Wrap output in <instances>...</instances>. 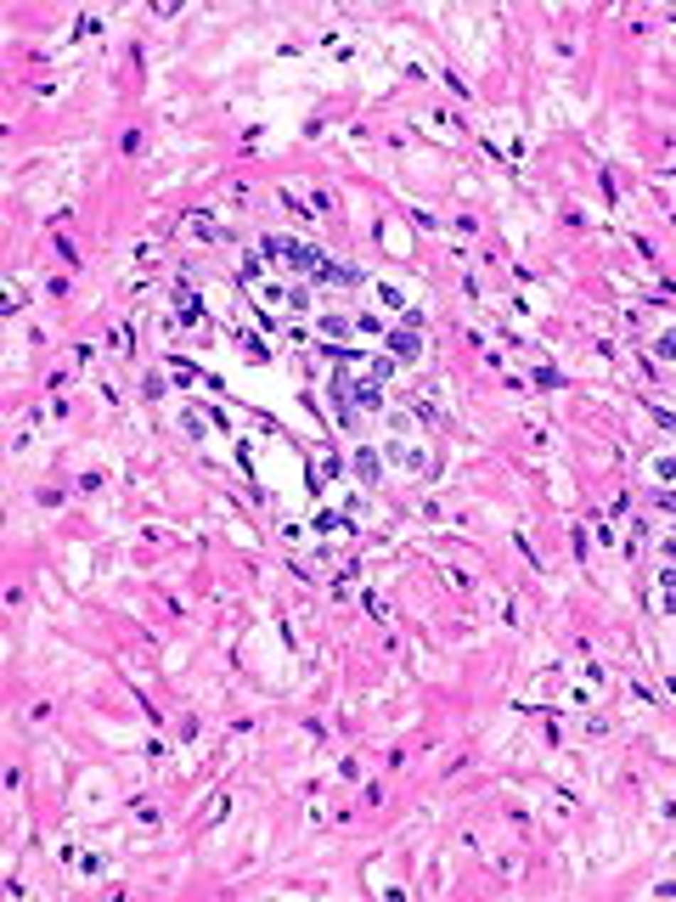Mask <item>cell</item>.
I'll return each mask as SVG.
<instances>
[{
	"label": "cell",
	"mask_w": 676,
	"mask_h": 902,
	"mask_svg": "<svg viewBox=\"0 0 676 902\" xmlns=\"http://www.w3.org/2000/svg\"><path fill=\"white\" fill-rule=\"evenodd\" d=\"M389 356H395V361H417V356H423V339L400 327V333H389Z\"/></svg>",
	"instance_id": "6da1fadb"
},
{
	"label": "cell",
	"mask_w": 676,
	"mask_h": 902,
	"mask_svg": "<svg viewBox=\"0 0 676 902\" xmlns=\"http://www.w3.org/2000/svg\"><path fill=\"white\" fill-rule=\"evenodd\" d=\"M350 406H361V412H377V406H383L377 383H355V389H350Z\"/></svg>",
	"instance_id": "7a4b0ae2"
},
{
	"label": "cell",
	"mask_w": 676,
	"mask_h": 902,
	"mask_svg": "<svg viewBox=\"0 0 676 902\" xmlns=\"http://www.w3.org/2000/svg\"><path fill=\"white\" fill-rule=\"evenodd\" d=\"M355 474H361L367 485H372V479H377V457H372V451H367V446L355 451Z\"/></svg>",
	"instance_id": "3957f363"
},
{
	"label": "cell",
	"mask_w": 676,
	"mask_h": 902,
	"mask_svg": "<svg viewBox=\"0 0 676 902\" xmlns=\"http://www.w3.org/2000/svg\"><path fill=\"white\" fill-rule=\"evenodd\" d=\"M316 530H350L344 514H316Z\"/></svg>",
	"instance_id": "277c9868"
},
{
	"label": "cell",
	"mask_w": 676,
	"mask_h": 902,
	"mask_svg": "<svg viewBox=\"0 0 676 902\" xmlns=\"http://www.w3.org/2000/svg\"><path fill=\"white\" fill-rule=\"evenodd\" d=\"M660 356H676V333H665V339H660Z\"/></svg>",
	"instance_id": "5b68a950"
},
{
	"label": "cell",
	"mask_w": 676,
	"mask_h": 902,
	"mask_svg": "<svg viewBox=\"0 0 676 902\" xmlns=\"http://www.w3.org/2000/svg\"><path fill=\"white\" fill-rule=\"evenodd\" d=\"M660 508H671V514H676V491H665V497H660Z\"/></svg>",
	"instance_id": "8992f818"
},
{
	"label": "cell",
	"mask_w": 676,
	"mask_h": 902,
	"mask_svg": "<svg viewBox=\"0 0 676 902\" xmlns=\"http://www.w3.org/2000/svg\"><path fill=\"white\" fill-rule=\"evenodd\" d=\"M665 553H671V558H676V541H665Z\"/></svg>",
	"instance_id": "52a82bcc"
}]
</instances>
